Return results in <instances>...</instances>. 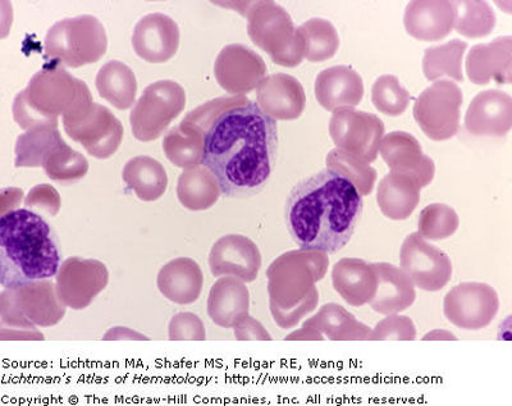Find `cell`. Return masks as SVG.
<instances>
[{
  "instance_id": "obj_1",
  "label": "cell",
  "mask_w": 512,
  "mask_h": 406,
  "mask_svg": "<svg viewBox=\"0 0 512 406\" xmlns=\"http://www.w3.org/2000/svg\"><path fill=\"white\" fill-rule=\"evenodd\" d=\"M203 134L201 164L216 177L222 195L244 199L271 179L278 152L277 121L244 95L210 100L187 114Z\"/></svg>"
},
{
  "instance_id": "obj_2",
  "label": "cell",
  "mask_w": 512,
  "mask_h": 406,
  "mask_svg": "<svg viewBox=\"0 0 512 406\" xmlns=\"http://www.w3.org/2000/svg\"><path fill=\"white\" fill-rule=\"evenodd\" d=\"M363 208V196L349 180L324 170L291 190L286 225L300 249L336 254L350 243Z\"/></svg>"
},
{
  "instance_id": "obj_3",
  "label": "cell",
  "mask_w": 512,
  "mask_h": 406,
  "mask_svg": "<svg viewBox=\"0 0 512 406\" xmlns=\"http://www.w3.org/2000/svg\"><path fill=\"white\" fill-rule=\"evenodd\" d=\"M62 266L56 231L32 209H13L0 217V284L18 289L58 275Z\"/></svg>"
},
{
  "instance_id": "obj_4",
  "label": "cell",
  "mask_w": 512,
  "mask_h": 406,
  "mask_svg": "<svg viewBox=\"0 0 512 406\" xmlns=\"http://www.w3.org/2000/svg\"><path fill=\"white\" fill-rule=\"evenodd\" d=\"M327 253L318 250H294L281 255L269 267L271 309L278 325L292 328L318 307L317 282L328 271Z\"/></svg>"
},
{
  "instance_id": "obj_5",
  "label": "cell",
  "mask_w": 512,
  "mask_h": 406,
  "mask_svg": "<svg viewBox=\"0 0 512 406\" xmlns=\"http://www.w3.org/2000/svg\"><path fill=\"white\" fill-rule=\"evenodd\" d=\"M93 103L89 86L54 63L31 77L13 103V114L24 129L57 127L59 114L64 120H72L88 111Z\"/></svg>"
},
{
  "instance_id": "obj_6",
  "label": "cell",
  "mask_w": 512,
  "mask_h": 406,
  "mask_svg": "<svg viewBox=\"0 0 512 406\" xmlns=\"http://www.w3.org/2000/svg\"><path fill=\"white\" fill-rule=\"evenodd\" d=\"M244 4L248 34L256 47L267 52L276 65L299 66L305 58V43L286 9L274 2Z\"/></svg>"
},
{
  "instance_id": "obj_7",
  "label": "cell",
  "mask_w": 512,
  "mask_h": 406,
  "mask_svg": "<svg viewBox=\"0 0 512 406\" xmlns=\"http://www.w3.org/2000/svg\"><path fill=\"white\" fill-rule=\"evenodd\" d=\"M108 36L98 18H66L50 27L45 36V56L56 65L79 68L96 63L107 53Z\"/></svg>"
},
{
  "instance_id": "obj_8",
  "label": "cell",
  "mask_w": 512,
  "mask_h": 406,
  "mask_svg": "<svg viewBox=\"0 0 512 406\" xmlns=\"http://www.w3.org/2000/svg\"><path fill=\"white\" fill-rule=\"evenodd\" d=\"M185 106V90L176 81L162 80L149 85L131 112L135 138L141 141L158 139Z\"/></svg>"
},
{
  "instance_id": "obj_9",
  "label": "cell",
  "mask_w": 512,
  "mask_h": 406,
  "mask_svg": "<svg viewBox=\"0 0 512 406\" xmlns=\"http://www.w3.org/2000/svg\"><path fill=\"white\" fill-rule=\"evenodd\" d=\"M463 100V91L455 82L436 81L416 99L413 109L415 121L427 138L450 140L459 132Z\"/></svg>"
},
{
  "instance_id": "obj_10",
  "label": "cell",
  "mask_w": 512,
  "mask_h": 406,
  "mask_svg": "<svg viewBox=\"0 0 512 406\" xmlns=\"http://www.w3.org/2000/svg\"><path fill=\"white\" fill-rule=\"evenodd\" d=\"M329 135L337 149L370 164L378 157L384 125L376 114L341 108L332 114Z\"/></svg>"
},
{
  "instance_id": "obj_11",
  "label": "cell",
  "mask_w": 512,
  "mask_h": 406,
  "mask_svg": "<svg viewBox=\"0 0 512 406\" xmlns=\"http://www.w3.org/2000/svg\"><path fill=\"white\" fill-rule=\"evenodd\" d=\"M500 310V298L492 286L464 282L448 291L443 313L451 325L461 330L479 331L488 327Z\"/></svg>"
},
{
  "instance_id": "obj_12",
  "label": "cell",
  "mask_w": 512,
  "mask_h": 406,
  "mask_svg": "<svg viewBox=\"0 0 512 406\" xmlns=\"http://www.w3.org/2000/svg\"><path fill=\"white\" fill-rule=\"evenodd\" d=\"M400 264L415 287L428 293H437L451 281L450 257L437 246L429 244L418 232L410 234L402 243Z\"/></svg>"
},
{
  "instance_id": "obj_13",
  "label": "cell",
  "mask_w": 512,
  "mask_h": 406,
  "mask_svg": "<svg viewBox=\"0 0 512 406\" xmlns=\"http://www.w3.org/2000/svg\"><path fill=\"white\" fill-rule=\"evenodd\" d=\"M64 129L96 158L111 157L120 147L123 136L121 122L108 108L96 103L80 117L64 120Z\"/></svg>"
},
{
  "instance_id": "obj_14",
  "label": "cell",
  "mask_w": 512,
  "mask_h": 406,
  "mask_svg": "<svg viewBox=\"0 0 512 406\" xmlns=\"http://www.w3.org/2000/svg\"><path fill=\"white\" fill-rule=\"evenodd\" d=\"M214 75L227 93L244 95L258 88L267 75V65L254 50L242 44H230L218 54Z\"/></svg>"
},
{
  "instance_id": "obj_15",
  "label": "cell",
  "mask_w": 512,
  "mask_h": 406,
  "mask_svg": "<svg viewBox=\"0 0 512 406\" xmlns=\"http://www.w3.org/2000/svg\"><path fill=\"white\" fill-rule=\"evenodd\" d=\"M209 266L216 277L232 276L244 282H253L262 267V254L258 245L248 237L227 235L213 245Z\"/></svg>"
},
{
  "instance_id": "obj_16",
  "label": "cell",
  "mask_w": 512,
  "mask_h": 406,
  "mask_svg": "<svg viewBox=\"0 0 512 406\" xmlns=\"http://www.w3.org/2000/svg\"><path fill=\"white\" fill-rule=\"evenodd\" d=\"M379 154L391 172L414 177L420 187L431 184L436 175V164L423 153L418 139L405 131H393L383 136Z\"/></svg>"
},
{
  "instance_id": "obj_17",
  "label": "cell",
  "mask_w": 512,
  "mask_h": 406,
  "mask_svg": "<svg viewBox=\"0 0 512 406\" xmlns=\"http://www.w3.org/2000/svg\"><path fill=\"white\" fill-rule=\"evenodd\" d=\"M132 47L148 63H166L180 47L177 22L163 13H150L137 22L132 34Z\"/></svg>"
},
{
  "instance_id": "obj_18",
  "label": "cell",
  "mask_w": 512,
  "mask_h": 406,
  "mask_svg": "<svg viewBox=\"0 0 512 406\" xmlns=\"http://www.w3.org/2000/svg\"><path fill=\"white\" fill-rule=\"evenodd\" d=\"M512 127V98L500 90H486L472 100L465 129L474 136L504 138Z\"/></svg>"
},
{
  "instance_id": "obj_19",
  "label": "cell",
  "mask_w": 512,
  "mask_h": 406,
  "mask_svg": "<svg viewBox=\"0 0 512 406\" xmlns=\"http://www.w3.org/2000/svg\"><path fill=\"white\" fill-rule=\"evenodd\" d=\"M57 281L61 298L73 308H84L107 286L108 271L98 260L71 258L62 264Z\"/></svg>"
},
{
  "instance_id": "obj_20",
  "label": "cell",
  "mask_w": 512,
  "mask_h": 406,
  "mask_svg": "<svg viewBox=\"0 0 512 406\" xmlns=\"http://www.w3.org/2000/svg\"><path fill=\"white\" fill-rule=\"evenodd\" d=\"M258 106L273 120L294 121L305 111L303 85L294 76L273 74L264 77L256 88Z\"/></svg>"
},
{
  "instance_id": "obj_21",
  "label": "cell",
  "mask_w": 512,
  "mask_h": 406,
  "mask_svg": "<svg viewBox=\"0 0 512 406\" xmlns=\"http://www.w3.org/2000/svg\"><path fill=\"white\" fill-rule=\"evenodd\" d=\"M465 66L466 74L473 84L487 85L492 80L498 84H511V36H502L492 43L475 45L466 58Z\"/></svg>"
},
{
  "instance_id": "obj_22",
  "label": "cell",
  "mask_w": 512,
  "mask_h": 406,
  "mask_svg": "<svg viewBox=\"0 0 512 406\" xmlns=\"http://www.w3.org/2000/svg\"><path fill=\"white\" fill-rule=\"evenodd\" d=\"M405 29L414 39L438 41L454 30L455 6L447 0H416L406 8Z\"/></svg>"
},
{
  "instance_id": "obj_23",
  "label": "cell",
  "mask_w": 512,
  "mask_h": 406,
  "mask_svg": "<svg viewBox=\"0 0 512 406\" xmlns=\"http://www.w3.org/2000/svg\"><path fill=\"white\" fill-rule=\"evenodd\" d=\"M315 98L328 112L359 106L364 98V82L349 66H335L320 72L315 80Z\"/></svg>"
},
{
  "instance_id": "obj_24",
  "label": "cell",
  "mask_w": 512,
  "mask_h": 406,
  "mask_svg": "<svg viewBox=\"0 0 512 406\" xmlns=\"http://www.w3.org/2000/svg\"><path fill=\"white\" fill-rule=\"evenodd\" d=\"M332 284L336 293L351 307H364L377 293L376 269L363 259L338 260L332 269Z\"/></svg>"
},
{
  "instance_id": "obj_25",
  "label": "cell",
  "mask_w": 512,
  "mask_h": 406,
  "mask_svg": "<svg viewBox=\"0 0 512 406\" xmlns=\"http://www.w3.org/2000/svg\"><path fill=\"white\" fill-rule=\"evenodd\" d=\"M377 273V293L370 307L382 316L400 314L413 307L416 300L414 282L401 268L391 263H374Z\"/></svg>"
},
{
  "instance_id": "obj_26",
  "label": "cell",
  "mask_w": 512,
  "mask_h": 406,
  "mask_svg": "<svg viewBox=\"0 0 512 406\" xmlns=\"http://www.w3.org/2000/svg\"><path fill=\"white\" fill-rule=\"evenodd\" d=\"M250 294L240 278L227 276L210 290L208 312L218 326L235 328L249 317Z\"/></svg>"
},
{
  "instance_id": "obj_27",
  "label": "cell",
  "mask_w": 512,
  "mask_h": 406,
  "mask_svg": "<svg viewBox=\"0 0 512 406\" xmlns=\"http://www.w3.org/2000/svg\"><path fill=\"white\" fill-rule=\"evenodd\" d=\"M422 187L404 173L391 172L379 182L377 203L381 212L392 221H405L420 202Z\"/></svg>"
},
{
  "instance_id": "obj_28",
  "label": "cell",
  "mask_w": 512,
  "mask_h": 406,
  "mask_svg": "<svg viewBox=\"0 0 512 406\" xmlns=\"http://www.w3.org/2000/svg\"><path fill=\"white\" fill-rule=\"evenodd\" d=\"M203 272L199 264L189 258H178L160 269V293L177 304H191L199 299L203 289Z\"/></svg>"
},
{
  "instance_id": "obj_29",
  "label": "cell",
  "mask_w": 512,
  "mask_h": 406,
  "mask_svg": "<svg viewBox=\"0 0 512 406\" xmlns=\"http://www.w3.org/2000/svg\"><path fill=\"white\" fill-rule=\"evenodd\" d=\"M304 325L315 328L332 341L372 340V328L358 321L354 314L337 303L324 304Z\"/></svg>"
},
{
  "instance_id": "obj_30",
  "label": "cell",
  "mask_w": 512,
  "mask_h": 406,
  "mask_svg": "<svg viewBox=\"0 0 512 406\" xmlns=\"http://www.w3.org/2000/svg\"><path fill=\"white\" fill-rule=\"evenodd\" d=\"M100 97L118 109L135 103L137 81L134 71L120 61H109L100 68L95 80Z\"/></svg>"
},
{
  "instance_id": "obj_31",
  "label": "cell",
  "mask_w": 512,
  "mask_h": 406,
  "mask_svg": "<svg viewBox=\"0 0 512 406\" xmlns=\"http://www.w3.org/2000/svg\"><path fill=\"white\" fill-rule=\"evenodd\" d=\"M123 180L144 202H154L166 193L168 177L162 164L150 157H136L123 168Z\"/></svg>"
},
{
  "instance_id": "obj_32",
  "label": "cell",
  "mask_w": 512,
  "mask_h": 406,
  "mask_svg": "<svg viewBox=\"0 0 512 406\" xmlns=\"http://www.w3.org/2000/svg\"><path fill=\"white\" fill-rule=\"evenodd\" d=\"M221 194L216 177L204 166L189 168L178 180V199L191 211H204L213 207Z\"/></svg>"
},
{
  "instance_id": "obj_33",
  "label": "cell",
  "mask_w": 512,
  "mask_h": 406,
  "mask_svg": "<svg viewBox=\"0 0 512 406\" xmlns=\"http://www.w3.org/2000/svg\"><path fill=\"white\" fill-rule=\"evenodd\" d=\"M163 149L176 166L196 167L203 158V134L194 123L184 120L166 136Z\"/></svg>"
},
{
  "instance_id": "obj_34",
  "label": "cell",
  "mask_w": 512,
  "mask_h": 406,
  "mask_svg": "<svg viewBox=\"0 0 512 406\" xmlns=\"http://www.w3.org/2000/svg\"><path fill=\"white\" fill-rule=\"evenodd\" d=\"M468 49L465 41L454 39L448 43L425 49L423 58L424 76L429 81H436L442 77H450L455 81H464L463 63L464 54Z\"/></svg>"
},
{
  "instance_id": "obj_35",
  "label": "cell",
  "mask_w": 512,
  "mask_h": 406,
  "mask_svg": "<svg viewBox=\"0 0 512 406\" xmlns=\"http://www.w3.org/2000/svg\"><path fill=\"white\" fill-rule=\"evenodd\" d=\"M63 140L56 126L31 129L17 139L16 167H41Z\"/></svg>"
},
{
  "instance_id": "obj_36",
  "label": "cell",
  "mask_w": 512,
  "mask_h": 406,
  "mask_svg": "<svg viewBox=\"0 0 512 406\" xmlns=\"http://www.w3.org/2000/svg\"><path fill=\"white\" fill-rule=\"evenodd\" d=\"M305 43V58L312 63L326 62L335 57L340 38L336 27L323 18H312L297 27Z\"/></svg>"
},
{
  "instance_id": "obj_37",
  "label": "cell",
  "mask_w": 512,
  "mask_h": 406,
  "mask_svg": "<svg viewBox=\"0 0 512 406\" xmlns=\"http://www.w3.org/2000/svg\"><path fill=\"white\" fill-rule=\"evenodd\" d=\"M457 34L469 39L486 38L496 26V15L487 2H454Z\"/></svg>"
},
{
  "instance_id": "obj_38",
  "label": "cell",
  "mask_w": 512,
  "mask_h": 406,
  "mask_svg": "<svg viewBox=\"0 0 512 406\" xmlns=\"http://www.w3.org/2000/svg\"><path fill=\"white\" fill-rule=\"evenodd\" d=\"M326 163L327 170L349 180L361 196L372 194L377 181V171L370 164L337 148L328 153Z\"/></svg>"
},
{
  "instance_id": "obj_39",
  "label": "cell",
  "mask_w": 512,
  "mask_h": 406,
  "mask_svg": "<svg viewBox=\"0 0 512 406\" xmlns=\"http://www.w3.org/2000/svg\"><path fill=\"white\" fill-rule=\"evenodd\" d=\"M460 218L454 208L442 203L429 204L420 212L418 234L425 240L448 239L459 230Z\"/></svg>"
},
{
  "instance_id": "obj_40",
  "label": "cell",
  "mask_w": 512,
  "mask_h": 406,
  "mask_svg": "<svg viewBox=\"0 0 512 406\" xmlns=\"http://www.w3.org/2000/svg\"><path fill=\"white\" fill-rule=\"evenodd\" d=\"M410 93L393 75H384L374 82L372 102L379 112L397 117L406 112L410 103Z\"/></svg>"
},
{
  "instance_id": "obj_41",
  "label": "cell",
  "mask_w": 512,
  "mask_h": 406,
  "mask_svg": "<svg viewBox=\"0 0 512 406\" xmlns=\"http://www.w3.org/2000/svg\"><path fill=\"white\" fill-rule=\"evenodd\" d=\"M43 167L50 179L63 182L81 179L89 168L86 159L68 147L64 141L48 155Z\"/></svg>"
},
{
  "instance_id": "obj_42",
  "label": "cell",
  "mask_w": 512,
  "mask_h": 406,
  "mask_svg": "<svg viewBox=\"0 0 512 406\" xmlns=\"http://www.w3.org/2000/svg\"><path fill=\"white\" fill-rule=\"evenodd\" d=\"M416 327L413 319L391 314L379 321L372 330V341H414Z\"/></svg>"
},
{
  "instance_id": "obj_43",
  "label": "cell",
  "mask_w": 512,
  "mask_h": 406,
  "mask_svg": "<svg viewBox=\"0 0 512 406\" xmlns=\"http://www.w3.org/2000/svg\"><path fill=\"white\" fill-rule=\"evenodd\" d=\"M235 333L239 340H272L271 335L264 330V327L250 317L235 327Z\"/></svg>"
},
{
  "instance_id": "obj_44",
  "label": "cell",
  "mask_w": 512,
  "mask_h": 406,
  "mask_svg": "<svg viewBox=\"0 0 512 406\" xmlns=\"http://www.w3.org/2000/svg\"><path fill=\"white\" fill-rule=\"evenodd\" d=\"M286 340L323 341L326 340V337H324L319 331L315 330V328L304 325L301 330L295 331L294 333H291L290 336H287Z\"/></svg>"
},
{
  "instance_id": "obj_45",
  "label": "cell",
  "mask_w": 512,
  "mask_h": 406,
  "mask_svg": "<svg viewBox=\"0 0 512 406\" xmlns=\"http://www.w3.org/2000/svg\"><path fill=\"white\" fill-rule=\"evenodd\" d=\"M428 340H432V341L433 340H436V341H440V340L456 341L457 337L454 335V333H452L450 331L434 330V331L428 332L427 335H425L423 337V341H428Z\"/></svg>"
}]
</instances>
